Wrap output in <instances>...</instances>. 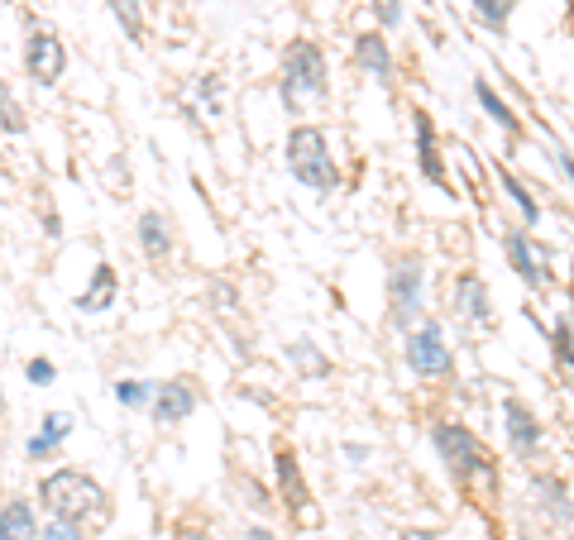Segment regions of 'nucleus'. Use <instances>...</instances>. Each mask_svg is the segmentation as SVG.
Returning a JSON list of instances; mask_svg holds the SVG:
<instances>
[{
  "instance_id": "nucleus-1",
  "label": "nucleus",
  "mask_w": 574,
  "mask_h": 540,
  "mask_svg": "<svg viewBox=\"0 0 574 540\" xmlns=\"http://www.w3.org/2000/svg\"><path fill=\"white\" fill-rule=\"evenodd\" d=\"M39 502L58 521H72V526H87V521L106 517V488L96 483L82 469H58V474H44L39 483Z\"/></svg>"
},
{
  "instance_id": "nucleus-2",
  "label": "nucleus",
  "mask_w": 574,
  "mask_h": 540,
  "mask_svg": "<svg viewBox=\"0 0 574 540\" xmlns=\"http://www.w3.org/2000/svg\"><path fill=\"white\" fill-rule=\"evenodd\" d=\"M283 158H287V173L297 177L302 187H311V192H335V187H340V168H335V158H331L326 130L297 125V130L287 134Z\"/></svg>"
},
{
  "instance_id": "nucleus-3",
  "label": "nucleus",
  "mask_w": 574,
  "mask_h": 540,
  "mask_svg": "<svg viewBox=\"0 0 574 540\" xmlns=\"http://www.w3.org/2000/svg\"><path fill=\"white\" fill-rule=\"evenodd\" d=\"M326 96L331 91V67L316 39H292L283 53V106L297 110V96Z\"/></svg>"
},
{
  "instance_id": "nucleus-4",
  "label": "nucleus",
  "mask_w": 574,
  "mask_h": 540,
  "mask_svg": "<svg viewBox=\"0 0 574 540\" xmlns=\"http://www.w3.org/2000/svg\"><path fill=\"white\" fill-rule=\"evenodd\" d=\"M431 440H436V450H441V464H450V474L455 478H479V474L488 478V450L469 426L441 421V426L431 431Z\"/></svg>"
},
{
  "instance_id": "nucleus-5",
  "label": "nucleus",
  "mask_w": 574,
  "mask_h": 540,
  "mask_svg": "<svg viewBox=\"0 0 574 540\" xmlns=\"http://www.w3.org/2000/svg\"><path fill=\"white\" fill-rule=\"evenodd\" d=\"M402 359L407 368L417 373V378H445L450 373V345H445V330L441 321H417L407 330V340H402Z\"/></svg>"
},
{
  "instance_id": "nucleus-6",
  "label": "nucleus",
  "mask_w": 574,
  "mask_h": 540,
  "mask_svg": "<svg viewBox=\"0 0 574 540\" xmlns=\"http://www.w3.org/2000/svg\"><path fill=\"white\" fill-rule=\"evenodd\" d=\"M388 316L398 330H412L421 321V259L402 254L388 273Z\"/></svg>"
},
{
  "instance_id": "nucleus-7",
  "label": "nucleus",
  "mask_w": 574,
  "mask_h": 540,
  "mask_svg": "<svg viewBox=\"0 0 574 540\" xmlns=\"http://www.w3.org/2000/svg\"><path fill=\"white\" fill-rule=\"evenodd\" d=\"M24 72L39 82V87H58V77L67 72V48L58 34L48 29H34L29 44H24Z\"/></svg>"
},
{
  "instance_id": "nucleus-8",
  "label": "nucleus",
  "mask_w": 574,
  "mask_h": 540,
  "mask_svg": "<svg viewBox=\"0 0 574 540\" xmlns=\"http://www.w3.org/2000/svg\"><path fill=\"white\" fill-rule=\"evenodd\" d=\"M158 426H182L192 411H197V388L192 378H173V383H158L154 388V402H149Z\"/></svg>"
},
{
  "instance_id": "nucleus-9",
  "label": "nucleus",
  "mask_w": 574,
  "mask_h": 540,
  "mask_svg": "<svg viewBox=\"0 0 574 540\" xmlns=\"http://www.w3.org/2000/svg\"><path fill=\"white\" fill-rule=\"evenodd\" d=\"M273 464H278V493H283V507L297 521H311V493H307V483H302V464H297V454L287 450V445H278Z\"/></svg>"
},
{
  "instance_id": "nucleus-10",
  "label": "nucleus",
  "mask_w": 574,
  "mask_h": 540,
  "mask_svg": "<svg viewBox=\"0 0 574 540\" xmlns=\"http://www.w3.org/2000/svg\"><path fill=\"white\" fill-rule=\"evenodd\" d=\"M503 249H508V263L517 268V278L527 282V287H546V282L555 278L551 268H546V259L536 254V244H531V235H517V230H512V235L503 239Z\"/></svg>"
},
{
  "instance_id": "nucleus-11",
  "label": "nucleus",
  "mask_w": 574,
  "mask_h": 540,
  "mask_svg": "<svg viewBox=\"0 0 574 540\" xmlns=\"http://www.w3.org/2000/svg\"><path fill=\"white\" fill-rule=\"evenodd\" d=\"M455 311L464 321H479V325L493 321V297H488V282L479 273H460L455 278Z\"/></svg>"
},
{
  "instance_id": "nucleus-12",
  "label": "nucleus",
  "mask_w": 574,
  "mask_h": 540,
  "mask_svg": "<svg viewBox=\"0 0 574 540\" xmlns=\"http://www.w3.org/2000/svg\"><path fill=\"white\" fill-rule=\"evenodd\" d=\"M503 426H508L512 450L531 454L536 445H541V421H536L531 407H527V402H517V397H503Z\"/></svg>"
},
{
  "instance_id": "nucleus-13",
  "label": "nucleus",
  "mask_w": 574,
  "mask_h": 540,
  "mask_svg": "<svg viewBox=\"0 0 574 540\" xmlns=\"http://www.w3.org/2000/svg\"><path fill=\"white\" fill-rule=\"evenodd\" d=\"M115 292H120V282H115V268L111 263H96V268H91V282H87V292H82V297H77V311H82V316H101V311H111L115 306Z\"/></svg>"
},
{
  "instance_id": "nucleus-14",
  "label": "nucleus",
  "mask_w": 574,
  "mask_h": 540,
  "mask_svg": "<svg viewBox=\"0 0 574 540\" xmlns=\"http://www.w3.org/2000/svg\"><path fill=\"white\" fill-rule=\"evenodd\" d=\"M412 120H417V158H421V173H426V182L445 187V158H441V149H436V120H431L426 110H417Z\"/></svg>"
},
{
  "instance_id": "nucleus-15",
  "label": "nucleus",
  "mask_w": 574,
  "mask_h": 540,
  "mask_svg": "<svg viewBox=\"0 0 574 540\" xmlns=\"http://www.w3.org/2000/svg\"><path fill=\"white\" fill-rule=\"evenodd\" d=\"M134 235H139V249L149 254V259H168L173 254V225L163 211H144L139 225H134Z\"/></svg>"
},
{
  "instance_id": "nucleus-16",
  "label": "nucleus",
  "mask_w": 574,
  "mask_h": 540,
  "mask_svg": "<svg viewBox=\"0 0 574 540\" xmlns=\"http://www.w3.org/2000/svg\"><path fill=\"white\" fill-rule=\"evenodd\" d=\"M0 540H39V521H34V502L10 497L0 507Z\"/></svg>"
},
{
  "instance_id": "nucleus-17",
  "label": "nucleus",
  "mask_w": 574,
  "mask_h": 540,
  "mask_svg": "<svg viewBox=\"0 0 574 540\" xmlns=\"http://www.w3.org/2000/svg\"><path fill=\"white\" fill-rule=\"evenodd\" d=\"M354 58H359L364 72H374V77H393V48H388V39H383L378 29L354 39Z\"/></svg>"
},
{
  "instance_id": "nucleus-18",
  "label": "nucleus",
  "mask_w": 574,
  "mask_h": 540,
  "mask_svg": "<svg viewBox=\"0 0 574 540\" xmlns=\"http://www.w3.org/2000/svg\"><path fill=\"white\" fill-rule=\"evenodd\" d=\"M474 101H479V106L488 110V120H493L498 130H508V134H522V120L512 115V106H508V101H503V96H498V91H493V87H488L484 77L474 82Z\"/></svg>"
},
{
  "instance_id": "nucleus-19",
  "label": "nucleus",
  "mask_w": 574,
  "mask_h": 540,
  "mask_svg": "<svg viewBox=\"0 0 574 540\" xmlns=\"http://www.w3.org/2000/svg\"><path fill=\"white\" fill-rule=\"evenodd\" d=\"M106 5H111V15L120 20V29L139 44L144 39V0H106Z\"/></svg>"
},
{
  "instance_id": "nucleus-20",
  "label": "nucleus",
  "mask_w": 574,
  "mask_h": 540,
  "mask_svg": "<svg viewBox=\"0 0 574 540\" xmlns=\"http://www.w3.org/2000/svg\"><path fill=\"white\" fill-rule=\"evenodd\" d=\"M0 130H5V134H24V130H29L24 106L15 101V87H10V82H0Z\"/></svg>"
},
{
  "instance_id": "nucleus-21",
  "label": "nucleus",
  "mask_w": 574,
  "mask_h": 540,
  "mask_svg": "<svg viewBox=\"0 0 574 540\" xmlns=\"http://www.w3.org/2000/svg\"><path fill=\"white\" fill-rule=\"evenodd\" d=\"M287 359H292V364L302 368L307 378H326V373H331V359H321V354H316V345H311V340H297V345L287 349Z\"/></svg>"
},
{
  "instance_id": "nucleus-22",
  "label": "nucleus",
  "mask_w": 574,
  "mask_h": 540,
  "mask_svg": "<svg viewBox=\"0 0 574 540\" xmlns=\"http://www.w3.org/2000/svg\"><path fill=\"white\" fill-rule=\"evenodd\" d=\"M498 182H503V187H508V196L512 201H517V211H522V225H536V220H541V206H536V201H531L527 196V187H522V182H517V177L508 173V168H498Z\"/></svg>"
},
{
  "instance_id": "nucleus-23",
  "label": "nucleus",
  "mask_w": 574,
  "mask_h": 540,
  "mask_svg": "<svg viewBox=\"0 0 574 540\" xmlns=\"http://www.w3.org/2000/svg\"><path fill=\"white\" fill-rule=\"evenodd\" d=\"M154 388L158 383H144V378H120V383H115V402H120V407H149V402H154Z\"/></svg>"
},
{
  "instance_id": "nucleus-24",
  "label": "nucleus",
  "mask_w": 574,
  "mask_h": 540,
  "mask_svg": "<svg viewBox=\"0 0 574 540\" xmlns=\"http://www.w3.org/2000/svg\"><path fill=\"white\" fill-rule=\"evenodd\" d=\"M517 10V0H474V15L488 24V29H503Z\"/></svg>"
},
{
  "instance_id": "nucleus-25",
  "label": "nucleus",
  "mask_w": 574,
  "mask_h": 540,
  "mask_svg": "<svg viewBox=\"0 0 574 540\" xmlns=\"http://www.w3.org/2000/svg\"><path fill=\"white\" fill-rule=\"evenodd\" d=\"M536 493L546 497V512H560V517H570V497H565V483H555V478H541V483H536Z\"/></svg>"
},
{
  "instance_id": "nucleus-26",
  "label": "nucleus",
  "mask_w": 574,
  "mask_h": 540,
  "mask_svg": "<svg viewBox=\"0 0 574 540\" xmlns=\"http://www.w3.org/2000/svg\"><path fill=\"white\" fill-rule=\"evenodd\" d=\"M67 435H72V416H67V411H48V416H44V440L63 445Z\"/></svg>"
},
{
  "instance_id": "nucleus-27",
  "label": "nucleus",
  "mask_w": 574,
  "mask_h": 540,
  "mask_svg": "<svg viewBox=\"0 0 574 540\" xmlns=\"http://www.w3.org/2000/svg\"><path fill=\"white\" fill-rule=\"evenodd\" d=\"M555 354H560V364L574 368V330L570 321H555Z\"/></svg>"
},
{
  "instance_id": "nucleus-28",
  "label": "nucleus",
  "mask_w": 574,
  "mask_h": 540,
  "mask_svg": "<svg viewBox=\"0 0 574 540\" xmlns=\"http://www.w3.org/2000/svg\"><path fill=\"white\" fill-rule=\"evenodd\" d=\"M369 10L378 15L383 29H398V24H402V0H369Z\"/></svg>"
},
{
  "instance_id": "nucleus-29",
  "label": "nucleus",
  "mask_w": 574,
  "mask_h": 540,
  "mask_svg": "<svg viewBox=\"0 0 574 540\" xmlns=\"http://www.w3.org/2000/svg\"><path fill=\"white\" fill-rule=\"evenodd\" d=\"M39 540H82V526H72V521H58V517H53V521L44 526V536H39Z\"/></svg>"
},
{
  "instance_id": "nucleus-30",
  "label": "nucleus",
  "mask_w": 574,
  "mask_h": 540,
  "mask_svg": "<svg viewBox=\"0 0 574 540\" xmlns=\"http://www.w3.org/2000/svg\"><path fill=\"white\" fill-rule=\"evenodd\" d=\"M24 378H29L34 388H48V383H53V364H48V359H29Z\"/></svg>"
},
{
  "instance_id": "nucleus-31",
  "label": "nucleus",
  "mask_w": 574,
  "mask_h": 540,
  "mask_svg": "<svg viewBox=\"0 0 574 540\" xmlns=\"http://www.w3.org/2000/svg\"><path fill=\"white\" fill-rule=\"evenodd\" d=\"M173 540H211V531H206V526H192V521H182V526H173Z\"/></svg>"
},
{
  "instance_id": "nucleus-32",
  "label": "nucleus",
  "mask_w": 574,
  "mask_h": 540,
  "mask_svg": "<svg viewBox=\"0 0 574 540\" xmlns=\"http://www.w3.org/2000/svg\"><path fill=\"white\" fill-rule=\"evenodd\" d=\"M201 101H211V110H216V96H221V77H216V72H211V77H201Z\"/></svg>"
},
{
  "instance_id": "nucleus-33",
  "label": "nucleus",
  "mask_w": 574,
  "mask_h": 540,
  "mask_svg": "<svg viewBox=\"0 0 574 540\" xmlns=\"http://www.w3.org/2000/svg\"><path fill=\"white\" fill-rule=\"evenodd\" d=\"M48 450H53V440H44V435H34V440H29V454H34V459H44Z\"/></svg>"
},
{
  "instance_id": "nucleus-34",
  "label": "nucleus",
  "mask_w": 574,
  "mask_h": 540,
  "mask_svg": "<svg viewBox=\"0 0 574 540\" xmlns=\"http://www.w3.org/2000/svg\"><path fill=\"white\" fill-rule=\"evenodd\" d=\"M398 540H441V536H436V531H426V526H417V531H402Z\"/></svg>"
},
{
  "instance_id": "nucleus-35",
  "label": "nucleus",
  "mask_w": 574,
  "mask_h": 540,
  "mask_svg": "<svg viewBox=\"0 0 574 540\" xmlns=\"http://www.w3.org/2000/svg\"><path fill=\"white\" fill-rule=\"evenodd\" d=\"M244 540H278V536H273L268 526H249V531H244Z\"/></svg>"
},
{
  "instance_id": "nucleus-36",
  "label": "nucleus",
  "mask_w": 574,
  "mask_h": 540,
  "mask_svg": "<svg viewBox=\"0 0 574 540\" xmlns=\"http://www.w3.org/2000/svg\"><path fill=\"white\" fill-rule=\"evenodd\" d=\"M555 158H560V168L570 173V182H574V153H565V149H555Z\"/></svg>"
},
{
  "instance_id": "nucleus-37",
  "label": "nucleus",
  "mask_w": 574,
  "mask_h": 540,
  "mask_svg": "<svg viewBox=\"0 0 574 540\" xmlns=\"http://www.w3.org/2000/svg\"><path fill=\"white\" fill-rule=\"evenodd\" d=\"M565 5H574V0H565Z\"/></svg>"
},
{
  "instance_id": "nucleus-38",
  "label": "nucleus",
  "mask_w": 574,
  "mask_h": 540,
  "mask_svg": "<svg viewBox=\"0 0 574 540\" xmlns=\"http://www.w3.org/2000/svg\"><path fill=\"white\" fill-rule=\"evenodd\" d=\"M0 407H5V402H0Z\"/></svg>"
}]
</instances>
